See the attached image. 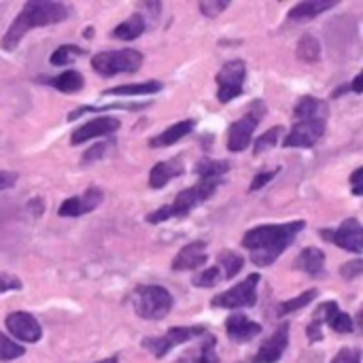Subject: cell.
<instances>
[{"label":"cell","instance_id":"26","mask_svg":"<svg viewBox=\"0 0 363 363\" xmlns=\"http://www.w3.org/2000/svg\"><path fill=\"white\" fill-rule=\"evenodd\" d=\"M83 83H86L83 74H81L79 70H66L49 81V86H54L62 94H76V92L83 90Z\"/></svg>","mask_w":363,"mask_h":363},{"label":"cell","instance_id":"46","mask_svg":"<svg viewBox=\"0 0 363 363\" xmlns=\"http://www.w3.org/2000/svg\"><path fill=\"white\" fill-rule=\"evenodd\" d=\"M119 359L117 357H108V359H102V361H98V363H117Z\"/></svg>","mask_w":363,"mask_h":363},{"label":"cell","instance_id":"31","mask_svg":"<svg viewBox=\"0 0 363 363\" xmlns=\"http://www.w3.org/2000/svg\"><path fill=\"white\" fill-rule=\"evenodd\" d=\"M280 136H282V128H280V126H274V128H270L268 132H264V134L255 140V145H253V155H261V153L274 149V147L278 145Z\"/></svg>","mask_w":363,"mask_h":363},{"label":"cell","instance_id":"6","mask_svg":"<svg viewBox=\"0 0 363 363\" xmlns=\"http://www.w3.org/2000/svg\"><path fill=\"white\" fill-rule=\"evenodd\" d=\"M143 66V54L136 49L100 51L92 58V68L102 76H115L121 72H136Z\"/></svg>","mask_w":363,"mask_h":363},{"label":"cell","instance_id":"27","mask_svg":"<svg viewBox=\"0 0 363 363\" xmlns=\"http://www.w3.org/2000/svg\"><path fill=\"white\" fill-rule=\"evenodd\" d=\"M145 17L140 13H132L126 22H121L115 30H113V36L119 38V40H134L138 38L143 32H145Z\"/></svg>","mask_w":363,"mask_h":363},{"label":"cell","instance_id":"34","mask_svg":"<svg viewBox=\"0 0 363 363\" xmlns=\"http://www.w3.org/2000/svg\"><path fill=\"white\" fill-rule=\"evenodd\" d=\"M223 276H221V270L217 268V266H213V268H209V270H204L202 274H197V276H193L191 278V282L195 287H202V289H209V287H215L217 282L221 280Z\"/></svg>","mask_w":363,"mask_h":363},{"label":"cell","instance_id":"3","mask_svg":"<svg viewBox=\"0 0 363 363\" xmlns=\"http://www.w3.org/2000/svg\"><path fill=\"white\" fill-rule=\"evenodd\" d=\"M219 185H221V179H207V181H200V183L183 189L175 197L172 204H166V207H161V209L149 213L147 215V223H164L168 219L189 215L195 207L202 204V202H207L209 197H213Z\"/></svg>","mask_w":363,"mask_h":363},{"label":"cell","instance_id":"9","mask_svg":"<svg viewBox=\"0 0 363 363\" xmlns=\"http://www.w3.org/2000/svg\"><path fill=\"white\" fill-rule=\"evenodd\" d=\"M207 330L202 328V325H195V328H170L164 336H159V338H145L143 340V346L147 350H151L157 359L161 357H166L175 346H181L197 336H204Z\"/></svg>","mask_w":363,"mask_h":363},{"label":"cell","instance_id":"23","mask_svg":"<svg viewBox=\"0 0 363 363\" xmlns=\"http://www.w3.org/2000/svg\"><path fill=\"white\" fill-rule=\"evenodd\" d=\"M328 115V104L312 98V96H304L296 102L293 106V119L296 121H304V119H325Z\"/></svg>","mask_w":363,"mask_h":363},{"label":"cell","instance_id":"8","mask_svg":"<svg viewBox=\"0 0 363 363\" xmlns=\"http://www.w3.org/2000/svg\"><path fill=\"white\" fill-rule=\"evenodd\" d=\"M245 79H247V64L242 60H232L227 62L219 74H217V100L221 104L232 102L234 98H238L242 94V86H245Z\"/></svg>","mask_w":363,"mask_h":363},{"label":"cell","instance_id":"30","mask_svg":"<svg viewBox=\"0 0 363 363\" xmlns=\"http://www.w3.org/2000/svg\"><path fill=\"white\" fill-rule=\"evenodd\" d=\"M316 289H308V291H304L302 296H296V298H291V300H287V302H280L278 304V308H276V314L278 316H285V314H291V312H298V310H302V308H306L314 298H316Z\"/></svg>","mask_w":363,"mask_h":363},{"label":"cell","instance_id":"12","mask_svg":"<svg viewBox=\"0 0 363 363\" xmlns=\"http://www.w3.org/2000/svg\"><path fill=\"white\" fill-rule=\"evenodd\" d=\"M5 325H7L9 334L22 342L32 344L43 338V328H40V323L30 312H24V310H15V312L7 314Z\"/></svg>","mask_w":363,"mask_h":363},{"label":"cell","instance_id":"17","mask_svg":"<svg viewBox=\"0 0 363 363\" xmlns=\"http://www.w3.org/2000/svg\"><path fill=\"white\" fill-rule=\"evenodd\" d=\"M225 332L234 342H249V340H253L255 336L261 334V325L255 321H251V318H247L245 314L234 312L225 321Z\"/></svg>","mask_w":363,"mask_h":363},{"label":"cell","instance_id":"16","mask_svg":"<svg viewBox=\"0 0 363 363\" xmlns=\"http://www.w3.org/2000/svg\"><path fill=\"white\" fill-rule=\"evenodd\" d=\"M207 264V242L204 240H195V242H189L185 245L175 261H172V270L177 272H185V270H197L200 266Z\"/></svg>","mask_w":363,"mask_h":363},{"label":"cell","instance_id":"10","mask_svg":"<svg viewBox=\"0 0 363 363\" xmlns=\"http://www.w3.org/2000/svg\"><path fill=\"white\" fill-rule=\"evenodd\" d=\"M323 134H325V119H304V121H296V126L291 128V132L282 140V147L287 149H310L314 147Z\"/></svg>","mask_w":363,"mask_h":363},{"label":"cell","instance_id":"20","mask_svg":"<svg viewBox=\"0 0 363 363\" xmlns=\"http://www.w3.org/2000/svg\"><path fill=\"white\" fill-rule=\"evenodd\" d=\"M336 5H338L336 0H308V3H300V5L291 7L287 17L291 22H306V19H312V17H316L321 13L330 11Z\"/></svg>","mask_w":363,"mask_h":363},{"label":"cell","instance_id":"47","mask_svg":"<svg viewBox=\"0 0 363 363\" xmlns=\"http://www.w3.org/2000/svg\"><path fill=\"white\" fill-rule=\"evenodd\" d=\"M86 36H94V28H88L86 30Z\"/></svg>","mask_w":363,"mask_h":363},{"label":"cell","instance_id":"2","mask_svg":"<svg viewBox=\"0 0 363 363\" xmlns=\"http://www.w3.org/2000/svg\"><path fill=\"white\" fill-rule=\"evenodd\" d=\"M68 17V7L62 3H51V0H30L24 5L19 15L13 19L11 28L3 36V49L5 51H15L19 40L34 30V28H45L60 24Z\"/></svg>","mask_w":363,"mask_h":363},{"label":"cell","instance_id":"18","mask_svg":"<svg viewBox=\"0 0 363 363\" xmlns=\"http://www.w3.org/2000/svg\"><path fill=\"white\" fill-rule=\"evenodd\" d=\"M183 172H185V164H183L181 157L159 161V164H155L149 172V185L153 189H161V187H166L172 179L181 177Z\"/></svg>","mask_w":363,"mask_h":363},{"label":"cell","instance_id":"33","mask_svg":"<svg viewBox=\"0 0 363 363\" xmlns=\"http://www.w3.org/2000/svg\"><path fill=\"white\" fill-rule=\"evenodd\" d=\"M26 353V348L17 342H13L11 338H7L3 332H0V361H11L17 359Z\"/></svg>","mask_w":363,"mask_h":363},{"label":"cell","instance_id":"32","mask_svg":"<svg viewBox=\"0 0 363 363\" xmlns=\"http://www.w3.org/2000/svg\"><path fill=\"white\" fill-rule=\"evenodd\" d=\"M83 54H86V51L81 49V47H76V45H62V47H58V49L51 54L49 62H51L54 66H66V64L74 62L76 56H83Z\"/></svg>","mask_w":363,"mask_h":363},{"label":"cell","instance_id":"41","mask_svg":"<svg viewBox=\"0 0 363 363\" xmlns=\"http://www.w3.org/2000/svg\"><path fill=\"white\" fill-rule=\"evenodd\" d=\"M278 175V170H270V172H259V175H255V179H253V183H251V191H259L264 185H268L274 177Z\"/></svg>","mask_w":363,"mask_h":363},{"label":"cell","instance_id":"43","mask_svg":"<svg viewBox=\"0 0 363 363\" xmlns=\"http://www.w3.org/2000/svg\"><path fill=\"white\" fill-rule=\"evenodd\" d=\"M361 179H363V168H357L350 177V183H353V193L355 195H361L363 187H361Z\"/></svg>","mask_w":363,"mask_h":363},{"label":"cell","instance_id":"40","mask_svg":"<svg viewBox=\"0 0 363 363\" xmlns=\"http://www.w3.org/2000/svg\"><path fill=\"white\" fill-rule=\"evenodd\" d=\"M363 272V261L361 259H355V261H346L342 268H340V274L344 276V278H348V280H353V278H357L359 274Z\"/></svg>","mask_w":363,"mask_h":363},{"label":"cell","instance_id":"1","mask_svg":"<svg viewBox=\"0 0 363 363\" xmlns=\"http://www.w3.org/2000/svg\"><path fill=\"white\" fill-rule=\"evenodd\" d=\"M306 227V221H289L280 225H257L242 236V247L251 253V261L259 268L272 266L285 253L296 236Z\"/></svg>","mask_w":363,"mask_h":363},{"label":"cell","instance_id":"25","mask_svg":"<svg viewBox=\"0 0 363 363\" xmlns=\"http://www.w3.org/2000/svg\"><path fill=\"white\" fill-rule=\"evenodd\" d=\"M229 161L225 159H209V157H202L197 164L193 166L195 175L200 177V181H207V179H221L225 172H229Z\"/></svg>","mask_w":363,"mask_h":363},{"label":"cell","instance_id":"36","mask_svg":"<svg viewBox=\"0 0 363 363\" xmlns=\"http://www.w3.org/2000/svg\"><path fill=\"white\" fill-rule=\"evenodd\" d=\"M200 7V11H202V15H207V17H217L219 13H223L227 7H229V3L227 0H202V3L197 5Z\"/></svg>","mask_w":363,"mask_h":363},{"label":"cell","instance_id":"24","mask_svg":"<svg viewBox=\"0 0 363 363\" xmlns=\"http://www.w3.org/2000/svg\"><path fill=\"white\" fill-rule=\"evenodd\" d=\"M159 81H145V83H128V86H117L111 90H104L106 96H149L161 92Z\"/></svg>","mask_w":363,"mask_h":363},{"label":"cell","instance_id":"44","mask_svg":"<svg viewBox=\"0 0 363 363\" xmlns=\"http://www.w3.org/2000/svg\"><path fill=\"white\" fill-rule=\"evenodd\" d=\"M361 86H363V74H357V76H355V81H353V83H350L348 88H350L355 94H361V90H363Z\"/></svg>","mask_w":363,"mask_h":363},{"label":"cell","instance_id":"45","mask_svg":"<svg viewBox=\"0 0 363 363\" xmlns=\"http://www.w3.org/2000/svg\"><path fill=\"white\" fill-rule=\"evenodd\" d=\"M344 92H348V86H342V88H338V90L334 92V98H338V96H342Z\"/></svg>","mask_w":363,"mask_h":363},{"label":"cell","instance_id":"13","mask_svg":"<svg viewBox=\"0 0 363 363\" xmlns=\"http://www.w3.org/2000/svg\"><path fill=\"white\" fill-rule=\"evenodd\" d=\"M287 346H289V323H282V325H278L272 332V336H268L261 342L257 355L253 357V363H276L282 357V353L287 350Z\"/></svg>","mask_w":363,"mask_h":363},{"label":"cell","instance_id":"28","mask_svg":"<svg viewBox=\"0 0 363 363\" xmlns=\"http://www.w3.org/2000/svg\"><path fill=\"white\" fill-rule=\"evenodd\" d=\"M242 266H245V257H240L234 251H219V255H217V268L221 270V276L223 278H234L242 270Z\"/></svg>","mask_w":363,"mask_h":363},{"label":"cell","instance_id":"21","mask_svg":"<svg viewBox=\"0 0 363 363\" xmlns=\"http://www.w3.org/2000/svg\"><path fill=\"white\" fill-rule=\"evenodd\" d=\"M193 121L191 119H185V121H179V124H172L168 130H164L161 134H157V136H153L151 140H149V147L151 149H159V147H170V145H175V143H179L181 138H185L187 134H191V130H193Z\"/></svg>","mask_w":363,"mask_h":363},{"label":"cell","instance_id":"29","mask_svg":"<svg viewBox=\"0 0 363 363\" xmlns=\"http://www.w3.org/2000/svg\"><path fill=\"white\" fill-rule=\"evenodd\" d=\"M298 58L302 62H308V64H314L321 60V45H318V40L310 34H304L300 38V43H298V49H296Z\"/></svg>","mask_w":363,"mask_h":363},{"label":"cell","instance_id":"14","mask_svg":"<svg viewBox=\"0 0 363 363\" xmlns=\"http://www.w3.org/2000/svg\"><path fill=\"white\" fill-rule=\"evenodd\" d=\"M121 126V121L117 117H98V119H92V121H86L83 126H79L72 136H70V143L72 145H81V143H90L92 138H100V136H108L113 132H117Z\"/></svg>","mask_w":363,"mask_h":363},{"label":"cell","instance_id":"38","mask_svg":"<svg viewBox=\"0 0 363 363\" xmlns=\"http://www.w3.org/2000/svg\"><path fill=\"white\" fill-rule=\"evenodd\" d=\"M106 151H108V143H96L92 149H88V151L83 153V164H92V161L102 159Z\"/></svg>","mask_w":363,"mask_h":363},{"label":"cell","instance_id":"39","mask_svg":"<svg viewBox=\"0 0 363 363\" xmlns=\"http://www.w3.org/2000/svg\"><path fill=\"white\" fill-rule=\"evenodd\" d=\"M332 363H361V353L357 348H342L332 359Z\"/></svg>","mask_w":363,"mask_h":363},{"label":"cell","instance_id":"7","mask_svg":"<svg viewBox=\"0 0 363 363\" xmlns=\"http://www.w3.org/2000/svg\"><path fill=\"white\" fill-rule=\"evenodd\" d=\"M257 285L259 274H249L245 280H240L232 289L219 293L213 298V308H225V310H238V308H251L257 304Z\"/></svg>","mask_w":363,"mask_h":363},{"label":"cell","instance_id":"35","mask_svg":"<svg viewBox=\"0 0 363 363\" xmlns=\"http://www.w3.org/2000/svg\"><path fill=\"white\" fill-rule=\"evenodd\" d=\"M204 336L207 338H204V344L200 346V353L195 357V363H219V357L215 353V344H217L215 336H209V334H204Z\"/></svg>","mask_w":363,"mask_h":363},{"label":"cell","instance_id":"11","mask_svg":"<svg viewBox=\"0 0 363 363\" xmlns=\"http://www.w3.org/2000/svg\"><path fill=\"white\" fill-rule=\"evenodd\" d=\"M321 236L325 240H332L340 249H346L350 253H363V227H361L359 219H355V217L342 221V225L336 232L323 229Z\"/></svg>","mask_w":363,"mask_h":363},{"label":"cell","instance_id":"4","mask_svg":"<svg viewBox=\"0 0 363 363\" xmlns=\"http://www.w3.org/2000/svg\"><path fill=\"white\" fill-rule=\"evenodd\" d=\"M132 304L134 310L140 318L147 321H159L168 316V312L175 306V300L170 296V291L166 287L159 285H143L134 291L132 296Z\"/></svg>","mask_w":363,"mask_h":363},{"label":"cell","instance_id":"22","mask_svg":"<svg viewBox=\"0 0 363 363\" xmlns=\"http://www.w3.org/2000/svg\"><path fill=\"white\" fill-rule=\"evenodd\" d=\"M296 268L306 272L308 276H321L323 272H325V253H323L321 249L316 247H308L304 249L298 259H296Z\"/></svg>","mask_w":363,"mask_h":363},{"label":"cell","instance_id":"15","mask_svg":"<svg viewBox=\"0 0 363 363\" xmlns=\"http://www.w3.org/2000/svg\"><path fill=\"white\" fill-rule=\"evenodd\" d=\"M102 202V191L98 187H90L83 191V195L79 197H66L62 202V207L58 211L60 217H81L90 211H94Z\"/></svg>","mask_w":363,"mask_h":363},{"label":"cell","instance_id":"37","mask_svg":"<svg viewBox=\"0 0 363 363\" xmlns=\"http://www.w3.org/2000/svg\"><path fill=\"white\" fill-rule=\"evenodd\" d=\"M22 289V280L13 274L7 272H0V293L5 291H19Z\"/></svg>","mask_w":363,"mask_h":363},{"label":"cell","instance_id":"42","mask_svg":"<svg viewBox=\"0 0 363 363\" xmlns=\"http://www.w3.org/2000/svg\"><path fill=\"white\" fill-rule=\"evenodd\" d=\"M15 183H17V175L15 172L0 170V191H3V189H11Z\"/></svg>","mask_w":363,"mask_h":363},{"label":"cell","instance_id":"5","mask_svg":"<svg viewBox=\"0 0 363 363\" xmlns=\"http://www.w3.org/2000/svg\"><path fill=\"white\" fill-rule=\"evenodd\" d=\"M264 117H266V104L261 100H253L249 104V111L229 126V130H227V149L234 151V153L245 151L251 145L253 132H255L257 124Z\"/></svg>","mask_w":363,"mask_h":363},{"label":"cell","instance_id":"19","mask_svg":"<svg viewBox=\"0 0 363 363\" xmlns=\"http://www.w3.org/2000/svg\"><path fill=\"white\" fill-rule=\"evenodd\" d=\"M321 312H323V323H325V325H330L334 332H338V334H350L355 330L353 328V318L346 312H340V308H338L336 302L321 304Z\"/></svg>","mask_w":363,"mask_h":363}]
</instances>
